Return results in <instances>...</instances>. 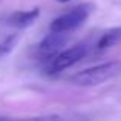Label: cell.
<instances>
[{
    "label": "cell",
    "instance_id": "obj_6",
    "mask_svg": "<svg viewBox=\"0 0 121 121\" xmlns=\"http://www.w3.org/2000/svg\"><path fill=\"white\" fill-rule=\"evenodd\" d=\"M120 41H121V26L112 28V29H107L100 37V40L97 41V49H100V51L109 49V48L118 44Z\"/></svg>",
    "mask_w": 121,
    "mask_h": 121
},
{
    "label": "cell",
    "instance_id": "obj_5",
    "mask_svg": "<svg viewBox=\"0 0 121 121\" xmlns=\"http://www.w3.org/2000/svg\"><path fill=\"white\" fill-rule=\"evenodd\" d=\"M40 15V9L39 8H34V9H28V11H15L6 18V23L9 26H14V28H28L34 23V22L39 18Z\"/></svg>",
    "mask_w": 121,
    "mask_h": 121
},
{
    "label": "cell",
    "instance_id": "obj_2",
    "mask_svg": "<svg viewBox=\"0 0 121 121\" xmlns=\"http://www.w3.org/2000/svg\"><path fill=\"white\" fill-rule=\"evenodd\" d=\"M94 3H81L71 9V11L61 14L60 17L54 18L49 25V31L54 32H71L80 28L94 12Z\"/></svg>",
    "mask_w": 121,
    "mask_h": 121
},
{
    "label": "cell",
    "instance_id": "obj_7",
    "mask_svg": "<svg viewBox=\"0 0 121 121\" xmlns=\"http://www.w3.org/2000/svg\"><path fill=\"white\" fill-rule=\"evenodd\" d=\"M18 41V35L17 34H12V35H8L5 37L2 41H0V57L6 55V54H9L12 49H14V46L17 44Z\"/></svg>",
    "mask_w": 121,
    "mask_h": 121
},
{
    "label": "cell",
    "instance_id": "obj_3",
    "mask_svg": "<svg viewBox=\"0 0 121 121\" xmlns=\"http://www.w3.org/2000/svg\"><path fill=\"white\" fill-rule=\"evenodd\" d=\"M89 52V44L87 43H78L75 46L69 48L66 51H60L58 54L52 57V58L48 60L46 63V74H57V72H61L65 69L74 66L75 63H78L80 60H83Z\"/></svg>",
    "mask_w": 121,
    "mask_h": 121
},
{
    "label": "cell",
    "instance_id": "obj_9",
    "mask_svg": "<svg viewBox=\"0 0 121 121\" xmlns=\"http://www.w3.org/2000/svg\"><path fill=\"white\" fill-rule=\"evenodd\" d=\"M0 118H3V117H0Z\"/></svg>",
    "mask_w": 121,
    "mask_h": 121
},
{
    "label": "cell",
    "instance_id": "obj_4",
    "mask_svg": "<svg viewBox=\"0 0 121 121\" xmlns=\"http://www.w3.org/2000/svg\"><path fill=\"white\" fill-rule=\"evenodd\" d=\"M68 32H54L51 31L43 40L40 41L39 48H37V55L41 60H49L52 58L55 54L61 51V48L66 46L68 43Z\"/></svg>",
    "mask_w": 121,
    "mask_h": 121
},
{
    "label": "cell",
    "instance_id": "obj_8",
    "mask_svg": "<svg viewBox=\"0 0 121 121\" xmlns=\"http://www.w3.org/2000/svg\"><path fill=\"white\" fill-rule=\"evenodd\" d=\"M57 2H60V3H66V2H71V0H57Z\"/></svg>",
    "mask_w": 121,
    "mask_h": 121
},
{
    "label": "cell",
    "instance_id": "obj_1",
    "mask_svg": "<svg viewBox=\"0 0 121 121\" xmlns=\"http://www.w3.org/2000/svg\"><path fill=\"white\" fill-rule=\"evenodd\" d=\"M120 74H121V60H113V61L101 63V65L77 72L69 78V83L80 86V87H92V86H98L104 81L112 80V78L118 77Z\"/></svg>",
    "mask_w": 121,
    "mask_h": 121
}]
</instances>
